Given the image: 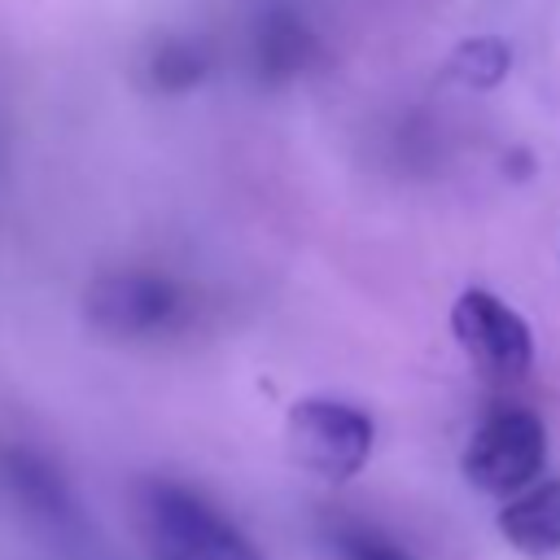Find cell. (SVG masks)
<instances>
[{
	"label": "cell",
	"mask_w": 560,
	"mask_h": 560,
	"mask_svg": "<svg viewBox=\"0 0 560 560\" xmlns=\"http://www.w3.org/2000/svg\"><path fill=\"white\" fill-rule=\"evenodd\" d=\"M284 446L298 468L319 481L354 477L376 446V420L341 398H302L284 416Z\"/></svg>",
	"instance_id": "3"
},
{
	"label": "cell",
	"mask_w": 560,
	"mask_h": 560,
	"mask_svg": "<svg viewBox=\"0 0 560 560\" xmlns=\"http://www.w3.org/2000/svg\"><path fill=\"white\" fill-rule=\"evenodd\" d=\"M210 61H206V48L192 44V39H158L144 57V79L153 92H166V96H179L188 88H197L206 79Z\"/></svg>",
	"instance_id": "8"
},
{
	"label": "cell",
	"mask_w": 560,
	"mask_h": 560,
	"mask_svg": "<svg viewBox=\"0 0 560 560\" xmlns=\"http://www.w3.org/2000/svg\"><path fill=\"white\" fill-rule=\"evenodd\" d=\"M503 542L529 560H551L560 551V481H538L508 499L494 516Z\"/></svg>",
	"instance_id": "6"
},
{
	"label": "cell",
	"mask_w": 560,
	"mask_h": 560,
	"mask_svg": "<svg viewBox=\"0 0 560 560\" xmlns=\"http://www.w3.org/2000/svg\"><path fill=\"white\" fill-rule=\"evenodd\" d=\"M83 315L114 341H158L192 319V293L166 271L118 267L101 271L83 293Z\"/></svg>",
	"instance_id": "2"
},
{
	"label": "cell",
	"mask_w": 560,
	"mask_h": 560,
	"mask_svg": "<svg viewBox=\"0 0 560 560\" xmlns=\"http://www.w3.org/2000/svg\"><path fill=\"white\" fill-rule=\"evenodd\" d=\"M459 468L477 490L499 494L503 503L516 499L521 490L538 486V477L547 468V424H542V416H534L529 407L490 411L472 429Z\"/></svg>",
	"instance_id": "4"
},
{
	"label": "cell",
	"mask_w": 560,
	"mask_h": 560,
	"mask_svg": "<svg viewBox=\"0 0 560 560\" xmlns=\"http://www.w3.org/2000/svg\"><path fill=\"white\" fill-rule=\"evenodd\" d=\"M136 525L153 560H262L232 516L171 477L136 486Z\"/></svg>",
	"instance_id": "1"
},
{
	"label": "cell",
	"mask_w": 560,
	"mask_h": 560,
	"mask_svg": "<svg viewBox=\"0 0 560 560\" xmlns=\"http://www.w3.org/2000/svg\"><path fill=\"white\" fill-rule=\"evenodd\" d=\"M337 556H341V560H416L411 551L394 547L389 538H381V534H372V529H350V534H341V538H337Z\"/></svg>",
	"instance_id": "9"
},
{
	"label": "cell",
	"mask_w": 560,
	"mask_h": 560,
	"mask_svg": "<svg viewBox=\"0 0 560 560\" xmlns=\"http://www.w3.org/2000/svg\"><path fill=\"white\" fill-rule=\"evenodd\" d=\"M249 52L262 83H289L315 57V35L293 9H267L249 35Z\"/></svg>",
	"instance_id": "7"
},
{
	"label": "cell",
	"mask_w": 560,
	"mask_h": 560,
	"mask_svg": "<svg viewBox=\"0 0 560 560\" xmlns=\"http://www.w3.org/2000/svg\"><path fill=\"white\" fill-rule=\"evenodd\" d=\"M451 337L486 381H521L534 368V332L516 306L490 289H464L451 306Z\"/></svg>",
	"instance_id": "5"
}]
</instances>
